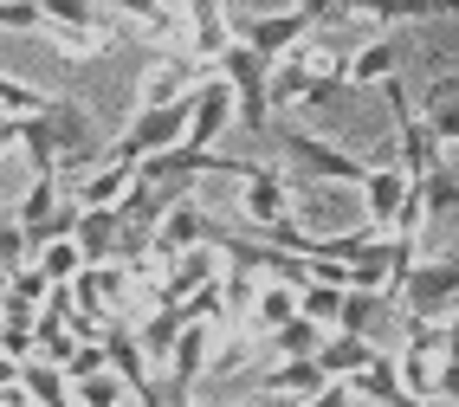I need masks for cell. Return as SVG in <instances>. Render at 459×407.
<instances>
[{
  "label": "cell",
  "instance_id": "cell-1",
  "mask_svg": "<svg viewBox=\"0 0 459 407\" xmlns=\"http://www.w3.org/2000/svg\"><path fill=\"white\" fill-rule=\"evenodd\" d=\"M285 175L324 181V187H362V181H369V162H362V155H350V149H336L330 136L285 130Z\"/></svg>",
  "mask_w": 459,
  "mask_h": 407
},
{
  "label": "cell",
  "instance_id": "cell-2",
  "mask_svg": "<svg viewBox=\"0 0 459 407\" xmlns=\"http://www.w3.org/2000/svg\"><path fill=\"white\" fill-rule=\"evenodd\" d=\"M213 72L227 78V91H233V117H239V130H272V98H265V78H272V65L253 52V46H227L221 58H213Z\"/></svg>",
  "mask_w": 459,
  "mask_h": 407
},
{
  "label": "cell",
  "instance_id": "cell-3",
  "mask_svg": "<svg viewBox=\"0 0 459 407\" xmlns=\"http://www.w3.org/2000/svg\"><path fill=\"white\" fill-rule=\"evenodd\" d=\"M453 304H459V253L414 259L408 285H402V310L420 324H440V317H453Z\"/></svg>",
  "mask_w": 459,
  "mask_h": 407
},
{
  "label": "cell",
  "instance_id": "cell-4",
  "mask_svg": "<svg viewBox=\"0 0 459 407\" xmlns=\"http://www.w3.org/2000/svg\"><path fill=\"white\" fill-rule=\"evenodd\" d=\"M227 26H233V39H239V46H253V52L265 58V65H279V58H285L291 46H304V39L317 33V26H311V13H304V7L253 13V20H233V13H227Z\"/></svg>",
  "mask_w": 459,
  "mask_h": 407
},
{
  "label": "cell",
  "instance_id": "cell-5",
  "mask_svg": "<svg viewBox=\"0 0 459 407\" xmlns=\"http://www.w3.org/2000/svg\"><path fill=\"white\" fill-rule=\"evenodd\" d=\"M221 239H227V227L188 195V201H175V207L162 213V227H156V265H169V259H181V253H195V246H221Z\"/></svg>",
  "mask_w": 459,
  "mask_h": 407
},
{
  "label": "cell",
  "instance_id": "cell-6",
  "mask_svg": "<svg viewBox=\"0 0 459 407\" xmlns=\"http://www.w3.org/2000/svg\"><path fill=\"white\" fill-rule=\"evenodd\" d=\"M227 123H233V91L221 72H207L195 84V110H188V136H181V149H213L227 136Z\"/></svg>",
  "mask_w": 459,
  "mask_h": 407
},
{
  "label": "cell",
  "instance_id": "cell-7",
  "mask_svg": "<svg viewBox=\"0 0 459 407\" xmlns=\"http://www.w3.org/2000/svg\"><path fill=\"white\" fill-rule=\"evenodd\" d=\"M207 72H201V58H188V52H162L156 65L143 72V91H136V110H162V104H181L188 91L201 84Z\"/></svg>",
  "mask_w": 459,
  "mask_h": 407
},
{
  "label": "cell",
  "instance_id": "cell-8",
  "mask_svg": "<svg viewBox=\"0 0 459 407\" xmlns=\"http://www.w3.org/2000/svg\"><path fill=\"white\" fill-rule=\"evenodd\" d=\"M247 195H239V207H247V221L265 233V227H279L285 213H291V175H285V162H259L253 169V181H239Z\"/></svg>",
  "mask_w": 459,
  "mask_h": 407
},
{
  "label": "cell",
  "instance_id": "cell-9",
  "mask_svg": "<svg viewBox=\"0 0 459 407\" xmlns=\"http://www.w3.org/2000/svg\"><path fill=\"white\" fill-rule=\"evenodd\" d=\"M213 278H221V259H213V246H195V253H181V259L162 265V285L149 291V310H156V304H188L201 285H213Z\"/></svg>",
  "mask_w": 459,
  "mask_h": 407
},
{
  "label": "cell",
  "instance_id": "cell-10",
  "mask_svg": "<svg viewBox=\"0 0 459 407\" xmlns=\"http://www.w3.org/2000/svg\"><path fill=\"white\" fill-rule=\"evenodd\" d=\"M207 356H213V330H207V324H181L175 350H169V382H162V394H188L201 375H207Z\"/></svg>",
  "mask_w": 459,
  "mask_h": 407
},
{
  "label": "cell",
  "instance_id": "cell-11",
  "mask_svg": "<svg viewBox=\"0 0 459 407\" xmlns=\"http://www.w3.org/2000/svg\"><path fill=\"white\" fill-rule=\"evenodd\" d=\"M408 175L402 169H369V181H362V227L376 233H394V221H402V201H408Z\"/></svg>",
  "mask_w": 459,
  "mask_h": 407
},
{
  "label": "cell",
  "instance_id": "cell-12",
  "mask_svg": "<svg viewBox=\"0 0 459 407\" xmlns=\"http://www.w3.org/2000/svg\"><path fill=\"white\" fill-rule=\"evenodd\" d=\"M188 7V58L213 65L227 46H233V26H227V0H181Z\"/></svg>",
  "mask_w": 459,
  "mask_h": 407
},
{
  "label": "cell",
  "instance_id": "cell-13",
  "mask_svg": "<svg viewBox=\"0 0 459 407\" xmlns=\"http://www.w3.org/2000/svg\"><path fill=\"white\" fill-rule=\"evenodd\" d=\"M350 394H356V401H376V407H420V401L402 388V368H394V356H388V350H376V356H369V368L350 375Z\"/></svg>",
  "mask_w": 459,
  "mask_h": 407
},
{
  "label": "cell",
  "instance_id": "cell-14",
  "mask_svg": "<svg viewBox=\"0 0 459 407\" xmlns=\"http://www.w3.org/2000/svg\"><path fill=\"white\" fill-rule=\"evenodd\" d=\"M369 356H376V342H369V336L330 330V336H324V350H317L311 362L324 368V382H350V375H362V368H369Z\"/></svg>",
  "mask_w": 459,
  "mask_h": 407
},
{
  "label": "cell",
  "instance_id": "cell-15",
  "mask_svg": "<svg viewBox=\"0 0 459 407\" xmlns=\"http://www.w3.org/2000/svg\"><path fill=\"white\" fill-rule=\"evenodd\" d=\"M130 181H136V162H110V155H104V162L78 181L72 201H78V207H117V201L130 195Z\"/></svg>",
  "mask_w": 459,
  "mask_h": 407
},
{
  "label": "cell",
  "instance_id": "cell-16",
  "mask_svg": "<svg viewBox=\"0 0 459 407\" xmlns=\"http://www.w3.org/2000/svg\"><path fill=\"white\" fill-rule=\"evenodd\" d=\"M72 239H78L84 265H110V253H117V207H78Z\"/></svg>",
  "mask_w": 459,
  "mask_h": 407
},
{
  "label": "cell",
  "instance_id": "cell-17",
  "mask_svg": "<svg viewBox=\"0 0 459 407\" xmlns=\"http://www.w3.org/2000/svg\"><path fill=\"white\" fill-rule=\"evenodd\" d=\"M382 78H402V39H369L350 52V84H382Z\"/></svg>",
  "mask_w": 459,
  "mask_h": 407
},
{
  "label": "cell",
  "instance_id": "cell-18",
  "mask_svg": "<svg viewBox=\"0 0 459 407\" xmlns=\"http://www.w3.org/2000/svg\"><path fill=\"white\" fill-rule=\"evenodd\" d=\"M117 13H124L130 33H143V39H175L181 33V7H169V0H117Z\"/></svg>",
  "mask_w": 459,
  "mask_h": 407
},
{
  "label": "cell",
  "instance_id": "cell-19",
  "mask_svg": "<svg viewBox=\"0 0 459 407\" xmlns=\"http://www.w3.org/2000/svg\"><path fill=\"white\" fill-rule=\"evenodd\" d=\"M317 388H324V368L317 362H272L265 382H259V394H279V401H304Z\"/></svg>",
  "mask_w": 459,
  "mask_h": 407
},
{
  "label": "cell",
  "instance_id": "cell-20",
  "mask_svg": "<svg viewBox=\"0 0 459 407\" xmlns=\"http://www.w3.org/2000/svg\"><path fill=\"white\" fill-rule=\"evenodd\" d=\"M175 336H181V310H175V304H156V310H149V317L136 324L143 362H162V368H169V350H175Z\"/></svg>",
  "mask_w": 459,
  "mask_h": 407
},
{
  "label": "cell",
  "instance_id": "cell-21",
  "mask_svg": "<svg viewBox=\"0 0 459 407\" xmlns=\"http://www.w3.org/2000/svg\"><path fill=\"white\" fill-rule=\"evenodd\" d=\"M324 324H311V317H291V324H279V330H272V356H279V362H311L317 350H324Z\"/></svg>",
  "mask_w": 459,
  "mask_h": 407
},
{
  "label": "cell",
  "instance_id": "cell-22",
  "mask_svg": "<svg viewBox=\"0 0 459 407\" xmlns=\"http://www.w3.org/2000/svg\"><path fill=\"white\" fill-rule=\"evenodd\" d=\"M20 388L33 407H72V382H65V368H52V362H20Z\"/></svg>",
  "mask_w": 459,
  "mask_h": 407
},
{
  "label": "cell",
  "instance_id": "cell-23",
  "mask_svg": "<svg viewBox=\"0 0 459 407\" xmlns=\"http://www.w3.org/2000/svg\"><path fill=\"white\" fill-rule=\"evenodd\" d=\"M394 368H402V388L414 401H434V375H440V350H420V342H402V356H394Z\"/></svg>",
  "mask_w": 459,
  "mask_h": 407
},
{
  "label": "cell",
  "instance_id": "cell-24",
  "mask_svg": "<svg viewBox=\"0 0 459 407\" xmlns=\"http://www.w3.org/2000/svg\"><path fill=\"white\" fill-rule=\"evenodd\" d=\"M298 317V291L291 285H259V298H253V310H247V324L253 330H279V324H291Z\"/></svg>",
  "mask_w": 459,
  "mask_h": 407
},
{
  "label": "cell",
  "instance_id": "cell-25",
  "mask_svg": "<svg viewBox=\"0 0 459 407\" xmlns=\"http://www.w3.org/2000/svg\"><path fill=\"white\" fill-rule=\"evenodd\" d=\"M52 33V46H58V58H104L110 52V26H46Z\"/></svg>",
  "mask_w": 459,
  "mask_h": 407
},
{
  "label": "cell",
  "instance_id": "cell-26",
  "mask_svg": "<svg viewBox=\"0 0 459 407\" xmlns=\"http://www.w3.org/2000/svg\"><path fill=\"white\" fill-rule=\"evenodd\" d=\"M388 310H394V298H382V291H343V317H336V330L369 336L376 317H388Z\"/></svg>",
  "mask_w": 459,
  "mask_h": 407
},
{
  "label": "cell",
  "instance_id": "cell-27",
  "mask_svg": "<svg viewBox=\"0 0 459 407\" xmlns=\"http://www.w3.org/2000/svg\"><path fill=\"white\" fill-rule=\"evenodd\" d=\"M46 110H52V91L26 84L13 72H0V117H46Z\"/></svg>",
  "mask_w": 459,
  "mask_h": 407
},
{
  "label": "cell",
  "instance_id": "cell-28",
  "mask_svg": "<svg viewBox=\"0 0 459 407\" xmlns=\"http://www.w3.org/2000/svg\"><path fill=\"white\" fill-rule=\"evenodd\" d=\"M33 265L52 278V285H72V278L84 272V253H78V239H52V246H39V253H33Z\"/></svg>",
  "mask_w": 459,
  "mask_h": 407
},
{
  "label": "cell",
  "instance_id": "cell-29",
  "mask_svg": "<svg viewBox=\"0 0 459 407\" xmlns=\"http://www.w3.org/2000/svg\"><path fill=\"white\" fill-rule=\"evenodd\" d=\"M414 187H420V201H427V221H459V181L446 169H434V175L414 181Z\"/></svg>",
  "mask_w": 459,
  "mask_h": 407
},
{
  "label": "cell",
  "instance_id": "cell-30",
  "mask_svg": "<svg viewBox=\"0 0 459 407\" xmlns=\"http://www.w3.org/2000/svg\"><path fill=\"white\" fill-rule=\"evenodd\" d=\"M298 317L336 330V317H343V291H336V285H304V291H298Z\"/></svg>",
  "mask_w": 459,
  "mask_h": 407
},
{
  "label": "cell",
  "instance_id": "cell-31",
  "mask_svg": "<svg viewBox=\"0 0 459 407\" xmlns=\"http://www.w3.org/2000/svg\"><path fill=\"white\" fill-rule=\"evenodd\" d=\"M72 401L78 407H124L130 401V388H124V375H91V382H72Z\"/></svg>",
  "mask_w": 459,
  "mask_h": 407
},
{
  "label": "cell",
  "instance_id": "cell-32",
  "mask_svg": "<svg viewBox=\"0 0 459 407\" xmlns=\"http://www.w3.org/2000/svg\"><path fill=\"white\" fill-rule=\"evenodd\" d=\"M39 13H46V26H104L98 0H39Z\"/></svg>",
  "mask_w": 459,
  "mask_h": 407
},
{
  "label": "cell",
  "instance_id": "cell-33",
  "mask_svg": "<svg viewBox=\"0 0 459 407\" xmlns=\"http://www.w3.org/2000/svg\"><path fill=\"white\" fill-rule=\"evenodd\" d=\"M0 33H46L39 0H0Z\"/></svg>",
  "mask_w": 459,
  "mask_h": 407
},
{
  "label": "cell",
  "instance_id": "cell-34",
  "mask_svg": "<svg viewBox=\"0 0 459 407\" xmlns=\"http://www.w3.org/2000/svg\"><path fill=\"white\" fill-rule=\"evenodd\" d=\"M20 265H33V253H26V233H20V221H0V278H13Z\"/></svg>",
  "mask_w": 459,
  "mask_h": 407
},
{
  "label": "cell",
  "instance_id": "cell-35",
  "mask_svg": "<svg viewBox=\"0 0 459 407\" xmlns=\"http://www.w3.org/2000/svg\"><path fill=\"white\" fill-rule=\"evenodd\" d=\"M0 356H13V362H33L39 356V342L26 324H0Z\"/></svg>",
  "mask_w": 459,
  "mask_h": 407
},
{
  "label": "cell",
  "instance_id": "cell-36",
  "mask_svg": "<svg viewBox=\"0 0 459 407\" xmlns=\"http://www.w3.org/2000/svg\"><path fill=\"white\" fill-rule=\"evenodd\" d=\"M350 401H356V394H350V382H324L317 394H304L298 407H350Z\"/></svg>",
  "mask_w": 459,
  "mask_h": 407
},
{
  "label": "cell",
  "instance_id": "cell-37",
  "mask_svg": "<svg viewBox=\"0 0 459 407\" xmlns=\"http://www.w3.org/2000/svg\"><path fill=\"white\" fill-rule=\"evenodd\" d=\"M434 394L459 407V362H440V375H434Z\"/></svg>",
  "mask_w": 459,
  "mask_h": 407
},
{
  "label": "cell",
  "instance_id": "cell-38",
  "mask_svg": "<svg viewBox=\"0 0 459 407\" xmlns=\"http://www.w3.org/2000/svg\"><path fill=\"white\" fill-rule=\"evenodd\" d=\"M440 362H459V310L446 317V356H440Z\"/></svg>",
  "mask_w": 459,
  "mask_h": 407
},
{
  "label": "cell",
  "instance_id": "cell-39",
  "mask_svg": "<svg viewBox=\"0 0 459 407\" xmlns=\"http://www.w3.org/2000/svg\"><path fill=\"white\" fill-rule=\"evenodd\" d=\"M7 388H20V362H13V356H0V394H7Z\"/></svg>",
  "mask_w": 459,
  "mask_h": 407
},
{
  "label": "cell",
  "instance_id": "cell-40",
  "mask_svg": "<svg viewBox=\"0 0 459 407\" xmlns=\"http://www.w3.org/2000/svg\"><path fill=\"white\" fill-rule=\"evenodd\" d=\"M239 407H298V401H279V394H253V401H239Z\"/></svg>",
  "mask_w": 459,
  "mask_h": 407
},
{
  "label": "cell",
  "instance_id": "cell-41",
  "mask_svg": "<svg viewBox=\"0 0 459 407\" xmlns=\"http://www.w3.org/2000/svg\"><path fill=\"white\" fill-rule=\"evenodd\" d=\"M162 401H169V407H195V401H188V394H162Z\"/></svg>",
  "mask_w": 459,
  "mask_h": 407
},
{
  "label": "cell",
  "instance_id": "cell-42",
  "mask_svg": "<svg viewBox=\"0 0 459 407\" xmlns=\"http://www.w3.org/2000/svg\"><path fill=\"white\" fill-rule=\"evenodd\" d=\"M453 310H459V304H453Z\"/></svg>",
  "mask_w": 459,
  "mask_h": 407
}]
</instances>
